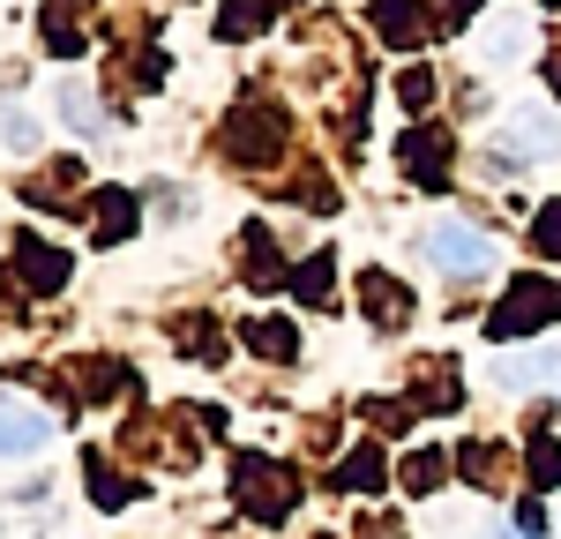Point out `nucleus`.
<instances>
[{"instance_id": "obj_4", "label": "nucleus", "mask_w": 561, "mask_h": 539, "mask_svg": "<svg viewBox=\"0 0 561 539\" xmlns=\"http://www.w3.org/2000/svg\"><path fill=\"white\" fill-rule=\"evenodd\" d=\"M502 375H510V382H554L561 390V353H524V359H510Z\"/></svg>"}, {"instance_id": "obj_5", "label": "nucleus", "mask_w": 561, "mask_h": 539, "mask_svg": "<svg viewBox=\"0 0 561 539\" xmlns=\"http://www.w3.org/2000/svg\"><path fill=\"white\" fill-rule=\"evenodd\" d=\"M60 113H68V128H98V105H90V98H83L76 83L60 90Z\"/></svg>"}, {"instance_id": "obj_2", "label": "nucleus", "mask_w": 561, "mask_h": 539, "mask_svg": "<svg viewBox=\"0 0 561 539\" xmlns=\"http://www.w3.org/2000/svg\"><path fill=\"white\" fill-rule=\"evenodd\" d=\"M45 427L38 412H23V404H0V457H31V449H45Z\"/></svg>"}, {"instance_id": "obj_1", "label": "nucleus", "mask_w": 561, "mask_h": 539, "mask_svg": "<svg viewBox=\"0 0 561 539\" xmlns=\"http://www.w3.org/2000/svg\"><path fill=\"white\" fill-rule=\"evenodd\" d=\"M427 255L442 270H457V277H479V270L494 263V248L479 240L472 225H457V218H442V225H427Z\"/></svg>"}, {"instance_id": "obj_7", "label": "nucleus", "mask_w": 561, "mask_h": 539, "mask_svg": "<svg viewBox=\"0 0 561 539\" xmlns=\"http://www.w3.org/2000/svg\"><path fill=\"white\" fill-rule=\"evenodd\" d=\"M539 248H561V210H547V218H539Z\"/></svg>"}, {"instance_id": "obj_3", "label": "nucleus", "mask_w": 561, "mask_h": 539, "mask_svg": "<svg viewBox=\"0 0 561 539\" xmlns=\"http://www.w3.org/2000/svg\"><path fill=\"white\" fill-rule=\"evenodd\" d=\"M502 150H517V158H547V150H554V121H547L539 105H524L517 121L502 128Z\"/></svg>"}, {"instance_id": "obj_6", "label": "nucleus", "mask_w": 561, "mask_h": 539, "mask_svg": "<svg viewBox=\"0 0 561 539\" xmlns=\"http://www.w3.org/2000/svg\"><path fill=\"white\" fill-rule=\"evenodd\" d=\"M524 45V23L517 15H510V23H494V31H486V53H517Z\"/></svg>"}]
</instances>
